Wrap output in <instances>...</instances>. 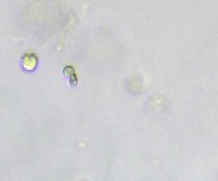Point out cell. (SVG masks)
Masks as SVG:
<instances>
[{
    "instance_id": "2",
    "label": "cell",
    "mask_w": 218,
    "mask_h": 181,
    "mask_svg": "<svg viewBox=\"0 0 218 181\" xmlns=\"http://www.w3.org/2000/svg\"><path fill=\"white\" fill-rule=\"evenodd\" d=\"M77 83V77H75V74H74V70H71V72H70V84H71V86H75Z\"/></svg>"
},
{
    "instance_id": "1",
    "label": "cell",
    "mask_w": 218,
    "mask_h": 181,
    "mask_svg": "<svg viewBox=\"0 0 218 181\" xmlns=\"http://www.w3.org/2000/svg\"><path fill=\"white\" fill-rule=\"evenodd\" d=\"M23 68L25 70H33L37 65V57L34 54H26L23 57Z\"/></svg>"
}]
</instances>
